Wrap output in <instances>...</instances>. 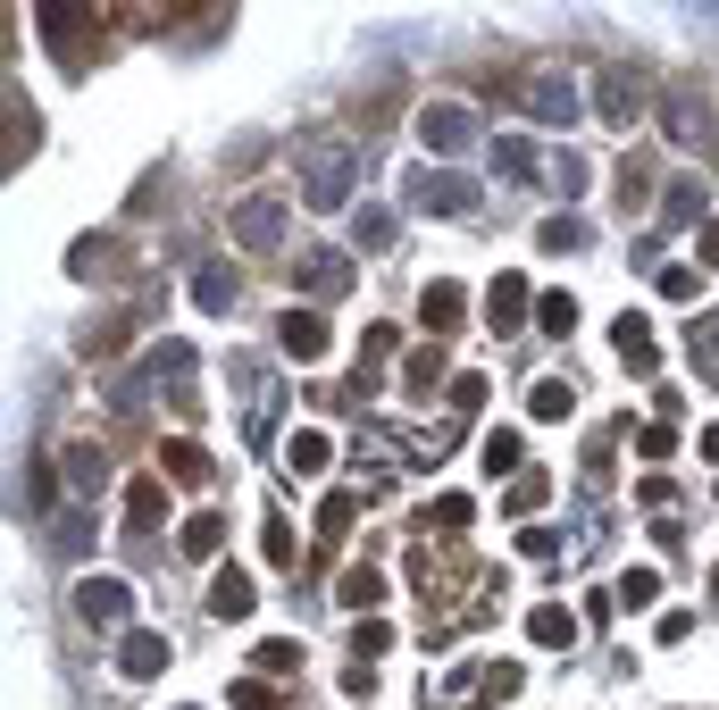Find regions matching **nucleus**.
Returning a JSON list of instances; mask_svg holds the SVG:
<instances>
[{
  "mask_svg": "<svg viewBox=\"0 0 719 710\" xmlns=\"http://www.w3.org/2000/svg\"><path fill=\"white\" fill-rule=\"evenodd\" d=\"M301 201L310 209H343L352 201V142H310V151H301Z\"/></svg>",
  "mask_w": 719,
  "mask_h": 710,
  "instance_id": "f257e3e1",
  "label": "nucleus"
},
{
  "mask_svg": "<svg viewBox=\"0 0 719 710\" xmlns=\"http://www.w3.org/2000/svg\"><path fill=\"white\" fill-rule=\"evenodd\" d=\"M235 243H251V251H276V243H285V201H276V193H251V201H235Z\"/></svg>",
  "mask_w": 719,
  "mask_h": 710,
  "instance_id": "f03ea898",
  "label": "nucleus"
},
{
  "mask_svg": "<svg viewBox=\"0 0 719 710\" xmlns=\"http://www.w3.org/2000/svg\"><path fill=\"white\" fill-rule=\"evenodd\" d=\"M469 134H477V117L460 109V101H427L419 109V142H427V151L452 159V151H469Z\"/></svg>",
  "mask_w": 719,
  "mask_h": 710,
  "instance_id": "7ed1b4c3",
  "label": "nucleus"
},
{
  "mask_svg": "<svg viewBox=\"0 0 719 710\" xmlns=\"http://www.w3.org/2000/svg\"><path fill=\"white\" fill-rule=\"evenodd\" d=\"M76 610H84L92 627H126V610H134V594H126L118 577H84V585H76Z\"/></svg>",
  "mask_w": 719,
  "mask_h": 710,
  "instance_id": "20e7f679",
  "label": "nucleus"
},
{
  "mask_svg": "<svg viewBox=\"0 0 719 710\" xmlns=\"http://www.w3.org/2000/svg\"><path fill=\"white\" fill-rule=\"evenodd\" d=\"M519 101L561 126V117H577V84H569V76H527V84H519Z\"/></svg>",
  "mask_w": 719,
  "mask_h": 710,
  "instance_id": "39448f33",
  "label": "nucleus"
},
{
  "mask_svg": "<svg viewBox=\"0 0 719 710\" xmlns=\"http://www.w3.org/2000/svg\"><path fill=\"white\" fill-rule=\"evenodd\" d=\"M118 669H126V677H159V669H168V635H151V627H134L126 644H118Z\"/></svg>",
  "mask_w": 719,
  "mask_h": 710,
  "instance_id": "423d86ee",
  "label": "nucleus"
},
{
  "mask_svg": "<svg viewBox=\"0 0 719 710\" xmlns=\"http://www.w3.org/2000/svg\"><path fill=\"white\" fill-rule=\"evenodd\" d=\"M276 335H285L293 360H318V351H327V318H318V310H293L285 326H276Z\"/></svg>",
  "mask_w": 719,
  "mask_h": 710,
  "instance_id": "0eeeda50",
  "label": "nucleus"
},
{
  "mask_svg": "<svg viewBox=\"0 0 719 710\" xmlns=\"http://www.w3.org/2000/svg\"><path fill=\"white\" fill-rule=\"evenodd\" d=\"M410 201H419V209H444V218H460V209H469V184H460V176H419V184H410Z\"/></svg>",
  "mask_w": 719,
  "mask_h": 710,
  "instance_id": "6e6552de",
  "label": "nucleus"
},
{
  "mask_svg": "<svg viewBox=\"0 0 719 710\" xmlns=\"http://www.w3.org/2000/svg\"><path fill=\"white\" fill-rule=\"evenodd\" d=\"M210 610H218V619H243V610H251V577H243V568H218Z\"/></svg>",
  "mask_w": 719,
  "mask_h": 710,
  "instance_id": "1a4fd4ad",
  "label": "nucleus"
},
{
  "mask_svg": "<svg viewBox=\"0 0 719 710\" xmlns=\"http://www.w3.org/2000/svg\"><path fill=\"white\" fill-rule=\"evenodd\" d=\"M636 101H644V84H628V67H611V76H602V109H611V126H628Z\"/></svg>",
  "mask_w": 719,
  "mask_h": 710,
  "instance_id": "9d476101",
  "label": "nucleus"
},
{
  "mask_svg": "<svg viewBox=\"0 0 719 710\" xmlns=\"http://www.w3.org/2000/svg\"><path fill=\"white\" fill-rule=\"evenodd\" d=\"M159 468H168L176 485H201V477H210V460H201L193 443H168V452H159Z\"/></svg>",
  "mask_w": 719,
  "mask_h": 710,
  "instance_id": "9b49d317",
  "label": "nucleus"
},
{
  "mask_svg": "<svg viewBox=\"0 0 719 710\" xmlns=\"http://www.w3.org/2000/svg\"><path fill=\"white\" fill-rule=\"evenodd\" d=\"M193 301H201V310H226V301H235V284H226V268H201V276H193Z\"/></svg>",
  "mask_w": 719,
  "mask_h": 710,
  "instance_id": "f8f14e48",
  "label": "nucleus"
},
{
  "mask_svg": "<svg viewBox=\"0 0 719 710\" xmlns=\"http://www.w3.org/2000/svg\"><path fill=\"white\" fill-rule=\"evenodd\" d=\"M485 310H494V326H510V318L527 310V284H519V276H502V284H494V301H485Z\"/></svg>",
  "mask_w": 719,
  "mask_h": 710,
  "instance_id": "ddd939ff",
  "label": "nucleus"
},
{
  "mask_svg": "<svg viewBox=\"0 0 719 710\" xmlns=\"http://www.w3.org/2000/svg\"><path fill=\"white\" fill-rule=\"evenodd\" d=\"M218 535H226L218 518H193V527H184V552H193V560H210V552H218Z\"/></svg>",
  "mask_w": 719,
  "mask_h": 710,
  "instance_id": "4468645a",
  "label": "nucleus"
},
{
  "mask_svg": "<svg viewBox=\"0 0 719 710\" xmlns=\"http://www.w3.org/2000/svg\"><path fill=\"white\" fill-rule=\"evenodd\" d=\"M343 276H352V268H343L335 251H318V259H310V284H318V293H343Z\"/></svg>",
  "mask_w": 719,
  "mask_h": 710,
  "instance_id": "2eb2a0df",
  "label": "nucleus"
},
{
  "mask_svg": "<svg viewBox=\"0 0 719 710\" xmlns=\"http://www.w3.org/2000/svg\"><path fill=\"white\" fill-rule=\"evenodd\" d=\"M694 368L719 376V318H711V326H694Z\"/></svg>",
  "mask_w": 719,
  "mask_h": 710,
  "instance_id": "dca6fc26",
  "label": "nucleus"
},
{
  "mask_svg": "<svg viewBox=\"0 0 719 710\" xmlns=\"http://www.w3.org/2000/svg\"><path fill=\"white\" fill-rule=\"evenodd\" d=\"M377 594H385V585L368 577V568H352V577H343V602H352V610H368V602H377Z\"/></svg>",
  "mask_w": 719,
  "mask_h": 710,
  "instance_id": "f3484780",
  "label": "nucleus"
},
{
  "mask_svg": "<svg viewBox=\"0 0 719 710\" xmlns=\"http://www.w3.org/2000/svg\"><path fill=\"white\" fill-rule=\"evenodd\" d=\"M285 460H293V468H318V460H327V435H293Z\"/></svg>",
  "mask_w": 719,
  "mask_h": 710,
  "instance_id": "a211bd4d",
  "label": "nucleus"
},
{
  "mask_svg": "<svg viewBox=\"0 0 719 710\" xmlns=\"http://www.w3.org/2000/svg\"><path fill=\"white\" fill-rule=\"evenodd\" d=\"M126 518H134V527H151V518H159V485H151V477L134 485V502H126Z\"/></svg>",
  "mask_w": 719,
  "mask_h": 710,
  "instance_id": "6ab92c4d",
  "label": "nucleus"
},
{
  "mask_svg": "<svg viewBox=\"0 0 719 710\" xmlns=\"http://www.w3.org/2000/svg\"><path fill=\"white\" fill-rule=\"evenodd\" d=\"M544 326H552V335H561V326H577V301H569V293H544Z\"/></svg>",
  "mask_w": 719,
  "mask_h": 710,
  "instance_id": "aec40b11",
  "label": "nucleus"
},
{
  "mask_svg": "<svg viewBox=\"0 0 719 710\" xmlns=\"http://www.w3.org/2000/svg\"><path fill=\"white\" fill-rule=\"evenodd\" d=\"M536 635L544 644H569V610H536Z\"/></svg>",
  "mask_w": 719,
  "mask_h": 710,
  "instance_id": "412c9836",
  "label": "nucleus"
},
{
  "mask_svg": "<svg viewBox=\"0 0 719 710\" xmlns=\"http://www.w3.org/2000/svg\"><path fill=\"white\" fill-rule=\"evenodd\" d=\"M569 410V385H536V418H561Z\"/></svg>",
  "mask_w": 719,
  "mask_h": 710,
  "instance_id": "4be33fe9",
  "label": "nucleus"
},
{
  "mask_svg": "<svg viewBox=\"0 0 719 710\" xmlns=\"http://www.w3.org/2000/svg\"><path fill=\"white\" fill-rule=\"evenodd\" d=\"M703 251H711V259H719V226H703Z\"/></svg>",
  "mask_w": 719,
  "mask_h": 710,
  "instance_id": "5701e85b",
  "label": "nucleus"
}]
</instances>
